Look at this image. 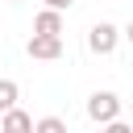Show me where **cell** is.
Here are the masks:
<instances>
[{
  "instance_id": "1",
  "label": "cell",
  "mask_w": 133,
  "mask_h": 133,
  "mask_svg": "<svg viewBox=\"0 0 133 133\" xmlns=\"http://www.w3.org/2000/svg\"><path fill=\"white\" fill-rule=\"evenodd\" d=\"M87 116H91L96 125H112V121L121 116V96H116V91H96V96L87 100Z\"/></svg>"
},
{
  "instance_id": "2",
  "label": "cell",
  "mask_w": 133,
  "mask_h": 133,
  "mask_svg": "<svg viewBox=\"0 0 133 133\" xmlns=\"http://www.w3.org/2000/svg\"><path fill=\"white\" fill-rule=\"evenodd\" d=\"M116 42H121V29H116L112 21H100V25H91V33H87L91 54H112V50H116Z\"/></svg>"
},
{
  "instance_id": "3",
  "label": "cell",
  "mask_w": 133,
  "mask_h": 133,
  "mask_svg": "<svg viewBox=\"0 0 133 133\" xmlns=\"http://www.w3.org/2000/svg\"><path fill=\"white\" fill-rule=\"evenodd\" d=\"M29 58H42V62L62 58V33H33L29 37Z\"/></svg>"
},
{
  "instance_id": "4",
  "label": "cell",
  "mask_w": 133,
  "mask_h": 133,
  "mask_svg": "<svg viewBox=\"0 0 133 133\" xmlns=\"http://www.w3.org/2000/svg\"><path fill=\"white\" fill-rule=\"evenodd\" d=\"M33 33H62V8H42L37 17H33Z\"/></svg>"
},
{
  "instance_id": "5",
  "label": "cell",
  "mask_w": 133,
  "mask_h": 133,
  "mask_svg": "<svg viewBox=\"0 0 133 133\" xmlns=\"http://www.w3.org/2000/svg\"><path fill=\"white\" fill-rule=\"evenodd\" d=\"M0 125H4V133H25V129H37V121H33L29 112H21V108L0 112Z\"/></svg>"
},
{
  "instance_id": "6",
  "label": "cell",
  "mask_w": 133,
  "mask_h": 133,
  "mask_svg": "<svg viewBox=\"0 0 133 133\" xmlns=\"http://www.w3.org/2000/svg\"><path fill=\"white\" fill-rule=\"evenodd\" d=\"M17 100H21V87H17L12 79H0V112L17 108Z\"/></svg>"
},
{
  "instance_id": "7",
  "label": "cell",
  "mask_w": 133,
  "mask_h": 133,
  "mask_svg": "<svg viewBox=\"0 0 133 133\" xmlns=\"http://www.w3.org/2000/svg\"><path fill=\"white\" fill-rule=\"evenodd\" d=\"M62 129H66V125H62L58 116H42V121H37V133H62Z\"/></svg>"
},
{
  "instance_id": "8",
  "label": "cell",
  "mask_w": 133,
  "mask_h": 133,
  "mask_svg": "<svg viewBox=\"0 0 133 133\" xmlns=\"http://www.w3.org/2000/svg\"><path fill=\"white\" fill-rule=\"evenodd\" d=\"M46 4H50V8H62V12H66V8L75 4V0H46Z\"/></svg>"
},
{
  "instance_id": "9",
  "label": "cell",
  "mask_w": 133,
  "mask_h": 133,
  "mask_svg": "<svg viewBox=\"0 0 133 133\" xmlns=\"http://www.w3.org/2000/svg\"><path fill=\"white\" fill-rule=\"evenodd\" d=\"M125 37H129V42H133V21H129V25H125Z\"/></svg>"
},
{
  "instance_id": "10",
  "label": "cell",
  "mask_w": 133,
  "mask_h": 133,
  "mask_svg": "<svg viewBox=\"0 0 133 133\" xmlns=\"http://www.w3.org/2000/svg\"><path fill=\"white\" fill-rule=\"evenodd\" d=\"M8 4H21V0H8Z\"/></svg>"
},
{
  "instance_id": "11",
  "label": "cell",
  "mask_w": 133,
  "mask_h": 133,
  "mask_svg": "<svg viewBox=\"0 0 133 133\" xmlns=\"http://www.w3.org/2000/svg\"><path fill=\"white\" fill-rule=\"evenodd\" d=\"M0 133H4V125H0Z\"/></svg>"
}]
</instances>
